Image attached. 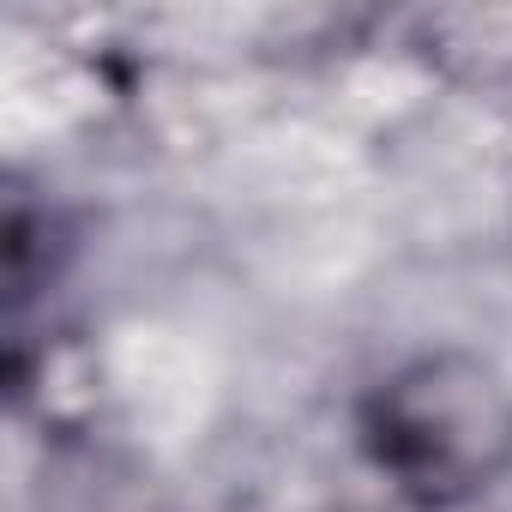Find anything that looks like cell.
<instances>
[{"mask_svg":"<svg viewBox=\"0 0 512 512\" xmlns=\"http://www.w3.org/2000/svg\"><path fill=\"white\" fill-rule=\"evenodd\" d=\"M356 452L410 512H464L512 476V374L482 350H416L356 398Z\"/></svg>","mask_w":512,"mask_h":512,"instance_id":"cell-1","label":"cell"},{"mask_svg":"<svg viewBox=\"0 0 512 512\" xmlns=\"http://www.w3.org/2000/svg\"><path fill=\"white\" fill-rule=\"evenodd\" d=\"M25 506L31 512H181L157 458L139 452L109 422L37 434Z\"/></svg>","mask_w":512,"mask_h":512,"instance_id":"cell-2","label":"cell"},{"mask_svg":"<svg viewBox=\"0 0 512 512\" xmlns=\"http://www.w3.org/2000/svg\"><path fill=\"white\" fill-rule=\"evenodd\" d=\"M398 49L470 103H512V0L422 7L398 25Z\"/></svg>","mask_w":512,"mask_h":512,"instance_id":"cell-3","label":"cell"},{"mask_svg":"<svg viewBox=\"0 0 512 512\" xmlns=\"http://www.w3.org/2000/svg\"><path fill=\"white\" fill-rule=\"evenodd\" d=\"M61 217L31 199L25 181H7V217H0V290H7L13 326L25 320L31 296L55 284L61 272Z\"/></svg>","mask_w":512,"mask_h":512,"instance_id":"cell-4","label":"cell"}]
</instances>
